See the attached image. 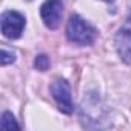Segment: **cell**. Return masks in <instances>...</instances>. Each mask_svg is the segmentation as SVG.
I'll use <instances>...</instances> for the list:
<instances>
[{"label": "cell", "mask_w": 131, "mask_h": 131, "mask_svg": "<svg viewBox=\"0 0 131 131\" xmlns=\"http://www.w3.org/2000/svg\"><path fill=\"white\" fill-rule=\"evenodd\" d=\"M67 37L71 43L85 46V45H91L96 40L97 31L94 26H91L80 16L73 14L68 20V25H67Z\"/></svg>", "instance_id": "obj_1"}, {"label": "cell", "mask_w": 131, "mask_h": 131, "mask_svg": "<svg viewBox=\"0 0 131 131\" xmlns=\"http://www.w3.org/2000/svg\"><path fill=\"white\" fill-rule=\"evenodd\" d=\"M49 91L52 94V99L56 100L59 110L65 114H71L74 111V103H73V97H71V88L70 83L62 79L57 77L54 79V82L49 85Z\"/></svg>", "instance_id": "obj_2"}, {"label": "cell", "mask_w": 131, "mask_h": 131, "mask_svg": "<svg viewBox=\"0 0 131 131\" xmlns=\"http://www.w3.org/2000/svg\"><path fill=\"white\" fill-rule=\"evenodd\" d=\"M0 23H2V34L6 39L16 40L22 36V32L25 29V25H26V20L20 13L8 9L2 14Z\"/></svg>", "instance_id": "obj_3"}, {"label": "cell", "mask_w": 131, "mask_h": 131, "mask_svg": "<svg viewBox=\"0 0 131 131\" xmlns=\"http://www.w3.org/2000/svg\"><path fill=\"white\" fill-rule=\"evenodd\" d=\"M114 45L117 49V54L123 63H131V13L123 22V25L119 28Z\"/></svg>", "instance_id": "obj_4"}, {"label": "cell", "mask_w": 131, "mask_h": 131, "mask_svg": "<svg viewBox=\"0 0 131 131\" xmlns=\"http://www.w3.org/2000/svg\"><path fill=\"white\" fill-rule=\"evenodd\" d=\"M63 14V2L62 0H46L40 8V16L46 28L56 29L60 25Z\"/></svg>", "instance_id": "obj_5"}, {"label": "cell", "mask_w": 131, "mask_h": 131, "mask_svg": "<svg viewBox=\"0 0 131 131\" xmlns=\"http://www.w3.org/2000/svg\"><path fill=\"white\" fill-rule=\"evenodd\" d=\"M0 128L5 129V131L13 129V128L19 129V128H20V125L17 123V120L14 119V116H13L9 111H5V113L2 114V120H0Z\"/></svg>", "instance_id": "obj_6"}, {"label": "cell", "mask_w": 131, "mask_h": 131, "mask_svg": "<svg viewBox=\"0 0 131 131\" xmlns=\"http://www.w3.org/2000/svg\"><path fill=\"white\" fill-rule=\"evenodd\" d=\"M49 65H51L49 57L45 56V54H39V56L36 57V60H34V67H36L39 71H46V70L49 68Z\"/></svg>", "instance_id": "obj_7"}, {"label": "cell", "mask_w": 131, "mask_h": 131, "mask_svg": "<svg viewBox=\"0 0 131 131\" xmlns=\"http://www.w3.org/2000/svg\"><path fill=\"white\" fill-rule=\"evenodd\" d=\"M14 62H16V54H14V51L8 49L6 46H2V65H3V67H6V65L14 63Z\"/></svg>", "instance_id": "obj_8"}, {"label": "cell", "mask_w": 131, "mask_h": 131, "mask_svg": "<svg viewBox=\"0 0 131 131\" xmlns=\"http://www.w3.org/2000/svg\"><path fill=\"white\" fill-rule=\"evenodd\" d=\"M105 2H108V3H110V2H113V0H105Z\"/></svg>", "instance_id": "obj_9"}]
</instances>
